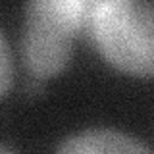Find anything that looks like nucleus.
I'll return each mask as SVG.
<instances>
[{"label": "nucleus", "mask_w": 154, "mask_h": 154, "mask_svg": "<svg viewBox=\"0 0 154 154\" xmlns=\"http://www.w3.org/2000/svg\"><path fill=\"white\" fill-rule=\"evenodd\" d=\"M83 25L96 50L114 67L139 77H154V2H85Z\"/></svg>", "instance_id": "obj_1"}, {"label": "nucleus", "mask_w": 154, "mask_h": 154, "mask_svg": "<svg viewBox=\"0 0 154 154\" xmlns=\"http://www.w3.org/2000/svg\"><path fill=\"white\" fill-rule=\"evenodd\" d=\"M83 0H29L23 6L21 60L37 79L60 73L83 25Z\"/></svg>", "instance_id": "obj_2"}, {"label": "nucleus", "mask_w": 154, "mask_h": 154, "mask_svg": "<svg viewBox=\"0 0 154 154\" xmlns=\"http://www.w3.org/2000/svg\"><path fill=\"white\" fill-rule=\"evenodd\" d=\"M54 154H152V150L129 133L93 127L66 137Z\"/></svg>", "instance_id": "obj_3"}, {"label": "nucleus", "mask_w": 154, "mask_h": 154, "mask_svg": "<svg viewBox=\"0 0 154 154\" xmlns=\"http://www.w3.org/2000/svg\"><path fill=\"white\" fill-rule=\"evenodd\" d=\"M12 54H10V46L6 37L0 31V96L8 91L12 83Z\"/></svg>", "instance_id": "obj_4"}, {"label": "nucleus", "mask_w": 154, "mask_h": 154, "mask_svg": "<svg viewBox=\"0 0 154 154\" xmlns=\"http://www.w3.org/2000/svg\"><path fill=\"white\" fill-rule=\"evenodd\" d=\"M0 154H16L12 150V148H8V146H4V144H0Z\"/></svg>", "instance_id": "obj_5"}]
</instances>
